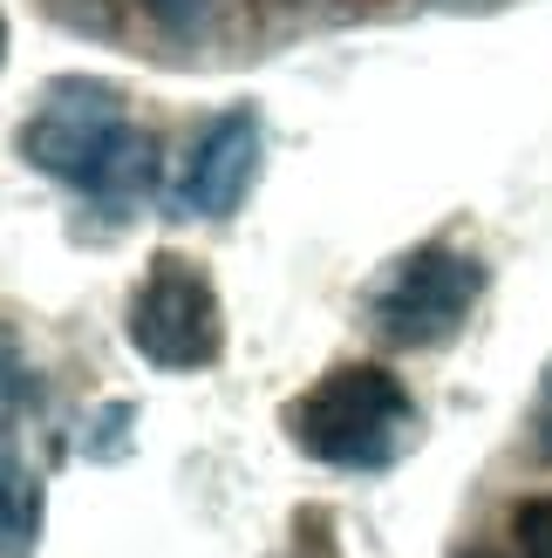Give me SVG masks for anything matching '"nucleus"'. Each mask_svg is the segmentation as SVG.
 <instances>
[{"instance_id": "obj_8", "label": "nucleus", "mask_w": 552, "mask_h": 558, "mask_svg": "<svg viewBox=\"0 0 552 558\" xmlns=\"http://www.w3.org/2000/svg\"><path fill=\"white\" fill-rule=\"evenodd\" d=\"M144 14L164 27V35H205L218 0H144Z\"/></svg>"}, {"instance_id": "obj_1", "label": "nucleus", "mask_w": 552, "mask_h": 558, "mask_svg": "<svg viewBox=\"0 0 552 558\" xmlns=\"http://www.w3.org/2000/svg\"><path fill=\"white\" fill-rule=\"evenodd\" d=\"M14 150L41 178L89 191L103 211H130L157 178V144L130 123V102L117 82H96V75L48 82L41 102L27 109Z\"/></svg>"}, {"instance_id": "obj_5", "label": "nucleus", "mask_w": 552, "mask_h": 558, "mask_svg": "<svg viewBox=\"0 0 552 558\" xmlns=\"http://www.w3.org/2000/svg\"><path fill=\"white\" fill-rule=\"evenodd\" d=\"M260 178V117L253 109H218V117L184 144L171 178L178 218H232L239 198Z\"/></svg>"}, {"instance_id": "obj_9", "label": "nucleus", "mask_w": 552, "mask_h": 558, "mask_svg": "<svg viewBox=\"0 0 552 558\" xmlns=\"http://www.w3.org/2000/svg\"><path fill=\"white\" fill-rule=\"evenodd\" d=\"M532 436H539V457L552 463V375H545V388H539V415H532Z\"/></svg>"}, {"instance_id": "obj_2", "label": "nucleus", "mask_w": 552, "mask_h": 558, "mask_svg": "<svg viewBox=\"0 0 552 558\" xmlns=\"http://www.w3.org/2000/svg\"><path fill=\"white\" fill-rule=\"evenodd\" d=\"M417 429H423L417 396L403 388V375L375 368V361H341L300 402H287L293 450L327 470H348V477L396 470L409 457V442H417Z\"/></svg>"}, {"instance_id": "obj_3", "label": "nucleus", "mask_w": 552, "mask_h": 558, "mask_svg": "<svg viewBox=\"0 0 552 558\" xmlns=\"http://www.w3.org/2000/svg\"><path fill=\"white\" fill-rule=\"evenodd\" d=\"M484 300V266L457 245H417L369 287V327L389 348H444Z\"/></svg>"}, {"instance_id": "obj_10", "label": "nucleus", "mask_w": 552, "mask_h": 558, "mask_svg": "<svg viewBox=\"0 0 552 558\" xmlns=\"http://www.w3.org/2000/svg\"><path fill=\"white\" fill-rule=\"evenodd\" d=\"M0 54H8V14H0Z\"/></svg>"}, {"instance_id": "obj_6", "label": "nucleus", "mask_w": 552, "mask_h": 558, "mask_svg": "<svg viewBox=\"0 0 552 558\" xmlns=\"http://www.w3.org/2000/svg\"><path fill=\"white\" fill-rule=\"evenodd\" d=\"M35 538H41V477L0 436V558H35Z\"/></svg>"}, {"instance_id": "obj_7", "label": "nucleus", "mask_w": 552, "mask_h": 558, "mask_svg": "<svg viewBox=\"0 0 552 558\" xmlns=\"http://www.w3.org/2000/svg\"><path fill=\"white\" fill-rule=\"evenodd\" d=\"M512 538H518V558H552V497H526L512 511Z\"/></svg>"}, {"instance_id": "obj_4", "label": "nucleus", "mask_w": 552, "mask_h": 558, "mask_svg": "<svg viewBox=\"0 0 552 558\" xmlns=\"http://www.w3.org/2000/svg\"><path fill=\"white\" fill-rule=\"evenodd\" d=\"M130 348L164 375H199L226 354V306H218L212 279L178 259V253H157L144 287L130 293V314H123Z\"/></svg>"}]
</instances>
